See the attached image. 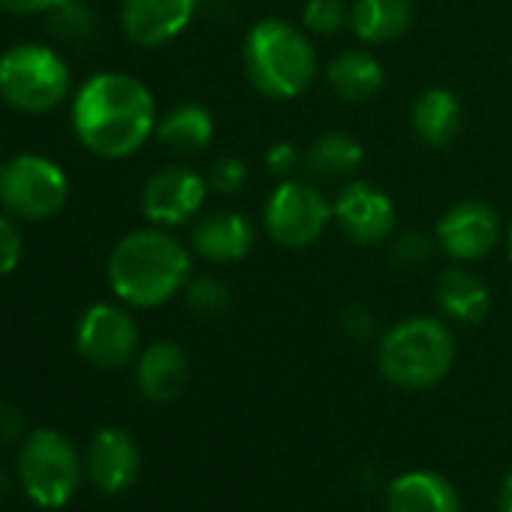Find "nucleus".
I'll list each match as a JSON object with an SVG mask.
<instances>
[{
  "label": "nucleus",
  "instance_id": "obj_1",
  "mask_svg": "<svg viewBox=\"0 0 512 512\" xmlns=\"http://www.w3.org/2000/svg\"><path fill=\"white\" fill-rule=\"evenodd\" d=\"M70 121L85 151L103 160H127L157 133L160 115L157 100L142 79L103 70L79 85Z\"/></svg>",
  "mask_w": 512,
  "mask_h": 512
},
{
  "label": "nucleus",
  "instance_id": "obj_2",
  "mask_svg": "<svg viewBox=\"0 0 512 512\" xmlns=\"http://www.w3.org/2000/svg\"><path fill=\"white\" fill-rule=\"evenodd\" d=\"M193 275V250L166 226H142L121 235L109 253L106 281L118 302L151 311L184 293Z\"/></svg>",
  "mask_w": 512,
  "mask_h": 512
},
{
  "label": "nucleus",
  "instance_id": "obj_3",
  "mask_svg": "<svg viewBox=\"0 0 512 512\" xmlns=\"http://www.w3.org/2000/svg\"><path fill=\"white\" fill-rule=\"evenodd\" d=\"M244 76L269 100L302 97L320 70L314 37L287 19H260L241 43Z\"/></svg>",
  "mask_w": 512,
  "mask_h": 512
},
{
  "label": "nucleus",
  "instance_id": "obj_4",
  "mask_svg": "<svg viewBox=\"0 0 512 512\" xmlns=\"http://www.w3.org/2000/svg\"><path fill=\"white\" fill-rule=\"evenodd\" d=\"M458 356L455 332L446 320L416 314L389 326L377 341L380 374L407 392H422L446 380Z\"/></svg>",
  "mask_w": 512,
  "mask_h": 512
},
{
  "label": "nucleus",
  "instance_id": "obj_5",
  "mask_svg": "<svg viewBox=\"0 0 512 512\" xmlns=\"http://www.w3.org/2000/svg\"><path fill=\"white\" fill-rule=\"evenodd\" d=\"M70 64L43 43H19L0 55V100L25 115H46L70 97Z\"/></svg>",
  "mask_w": 512,
  "mask_h": 512
},
{
  "label": "nucleus",
  "instance_id": "obj_6",
  "mask_svg": "<svg viewBox=\"0 0 512 512\" xmlns=\"http://www.w3.org/2000/svg\"><path fill=\"white\" fill-rule=\"evenodd\" d=\"M19 482L43 509H61L82 485V458L70 437L55 428H37L19 449Z\"/></svg>",
  "mask_w": 512,
  "mask_h": 512
},
{
  "label": "nucleus",
  "instance_id": "obj_7",
  "mask_svg": "<svg viewBox=\"0 0 512 512\" xmlns=\"http://www.w3.org/2000/svg\"><path fill=\"white\" fill-rule=\"evenodd\" d=\"M70 178L64 166L43 154H16L0 166V205L16 220L43 223L64 211Z\"/></svg>",
  "mask_w": 512,
  "mask_h": 512
},
{
  "label": "nucleus",
  "instance_id": "obj_8",
  "mask_svg": "<svg viewBox=\"0 0 512 512\" xmlns=\"http://www.w3.org/2000/svg\"><path fill=\"white\" fill-rule=\"evenodd\" d=\"M332 223V199L314 184V178H281L263 205V229L284 250L317 244Z\"/></svg>",
  "mask_w": 512,
  "mask_h": 512
},
{
  "label": "nucleus",
  "instance_id": "obj_9",
  "mask_svg": "<svg viewBox=\"0 0 512 512\" xmlns=\"http://www.w3.org/2000/svg\"><path fill=\"white\" fill-rule=\"evenodd\" d=\"M79 356L100 371H121L142 353V332L130 308L121 302H94L76 326Z\"/></svg>",
  "mask_w": 512,
  "mask_h": 512
},
{
  "label": "nucleus",
  "instance_id": "obj_10",
  "mask_svg": "<svg viewBox=\"0 0 512 512\" xmlns=\"http://www.w3.org/2000/svg\"><path fill=\"white\" fill-rule=\"evenodd\" d=\"M434 238L440 253H446L452 263H479L500 244L503 238V220L494 205L482 199H458L452 202L437 226Z\"/></svg>",
  "mask_w": 512,
  "mask_h": 512
},
{
  "label": "nucleus",
  "instance_id": "obj_11",
  "mask_svg": "<svg viewBox=\"0 0 512 512\" xmlns=\"http://www.w3.org/2000/svg\"><path fill=\"white\" fill-rule=\"evenodd\" d=\"M208 193L211 190H208V181L202 172H196L193 166H184V163H172V166L157 169L145 181L142 214L154 226L175 229L202 214Z\"/></svg>",
  "mask_w": 512,
  "mask_h": 512
},
{
  "label": "nucleus",
  "instance_id": "obj_12",
  "mask_svg": "<svg viewBox=\"0 0 512 512\" xmlns=\"http://www.w3.org/2000/svg\"><path fill=\"white\" fill-rule=\"evenodd\" d=\"M335 208V223L341 226V232L362 247H377L386 244L395 232V202L392 196L362 178H350L341 193L332 199Z\"/></svg>",
  "mask_w": 512,
  "mask_h": 512
},
{
  "label": "nucleus",
  "instance_id": "obj_13",
  "mask_svg": "<svg viewBox=\"0 0 512 512\" xmlns=\"http://www.w3.org/2000/svg\"><path fill=\"white\" fill-rule=\"evenodd\" d=\"M202 0H121V31L139 49L178 40L199 16Z\"/></svg>",
  "mask_w": 512,
  "mask_h": 512
},
{
  "label": "nucleus",
  "instance_id": "obj_14",
  "mask_svg": "<svg viewBox=\"0 0 512 512\" xmlns=\"http://www.w3.org/2000/svg\"><path fill=\"white\" fill-rule=\"evenodd\" d=\"M256 244V226L235 208H217L199 214L190 232V250L211 266H235L250 256Z\"/></svg>",
  "mask_w": 512,
  "mask_h": 512
},
{
  "label": "nucleus",
  "instance_id": "obj_15",
  "mask_svg": "<svg viewBox=\"0 0 512 512\" xmlns=\"http://www.w3.org/2000/svg\"><path fill=\"white\" fill-rule=\"evenodd\" d=\"M142 467L136 440L124 428H103L88 446V476L103 494L127 491Z\"/></svg>",
  "mask_w": 512,
  "mask_h": 512
},
{
  "label": "nucleus",
  "instance_id": "obj_16",
  "mask_svg": "<svg viewBox=\"0 0 512 512\" xmlns=\"http://www.w3.org/2000/svg\"><path fill=\"white\" fill-rule=\"evenodd\" d=\"M190 377V359L178 341L160 338L148 344L136 359V389L151 404L175 401Z\"/></svg>",
  "mask_w": 512,
  "mask_h": 512
},
{
  "label": "nucleus",
  "instance_id": "obj_17",
  "mask_svg": "<svg viewBox=\"0 0 512 512\" xmlns=\"http://www.w3.org/2000/svg\"><path fill=\"white\" fill-rule=\"evenodd\" d=\"M434 302L446 320L476 326L491 311V290L482 275H476L464 263H452L434 281Z\"/></svg>",
  "mask_w": 512,
  "mask_h": 512
},
{
  "label": "nucleus",
  "instance_id": "obj_18",
  "mask_svg": "<svg viewBox=\"0 0 512 512\" xmlns=\"http://www.w3.org/2000/svg\"><path fill=\"white\" fill-rule=\"evenodd\" d=\"M329 91L350 106L374 100L386 85V67L368 49H344L326 64Z\"/></svg>",
  "mask_w": 512,
  "mask_h": 512
},
{
  "label": "nucleus",
  "instance_id": "obj_19",
  "mask_svg": "<svg viewBox=\"0 0 512 512\" xmlns=\"http://www.w3.org/2000/svg\"><path fill=\"white\" fill-rule=\"evenodd\" d=\"M410 127L428 148H449L464 127V106L449 88H425L410 109Z\"/></svg>",
  "mask_w": 512,
  "mask_h": 512
},
{
  "label": "nucleus",
  "instance_id": "obj_20",
  "mask_svg": "<svg viewBox=\"0 0 512 512\" xmlns=\"http://www.w3.org/2000/svg\"><path fill=\"white\" fill-rule=\"evenodd\" d=\"M389 512H461L455 485L434 470H410L389 485Z\"/></svg>",
  "mask_w": 512,
  "mask_h": 512
},
{
  "label": "nucleus",
  "instance_id": "obj_21",
  "mask_svg": "<svg viewBox=\"0 0 512 512\" xmlns=\"http://www.w3.org/2000/svg\"><path fill=\"white\" fill-rule=\"evenodd\" d=\"M365 163V145L344 130H326L302 154V166L314 181H350Z\"/></svg>",
  "mask_w": 512,
  "mask_h": 512
},
{
  "label": "nucleus",
  "instance_id": "obj_22",
  "mask_svg": "<svg viewBox=\"0 0 512 512\" xmlns=\"http://www.w3.org/2000/svg\"><path fill=\"white\" fill-rule=\"evenodd\" d=\"M413 19V0H356L350 13V31L365 46H389L413 28Z\"/></svg>",
  "mask_w": 512,
  "mask_h": 512
},
{
  "label": "nucleus",
  "instance_id": "obj_23",
  "mask_svg": "<svg viewBox=\"0 0 512 512\" xmlns=\"http://www.w3.org/2000/svg\"><path fill=\"white\" fill-rule=\"evenodd\" d=\"M157 142L163 148H169L178 157H193L199 151H205L214 136H217V124L211 109H205L202 103H178L172 106L160 121H157Z\"/></svg>",
  "mask_w": 512,
  "mask_h": 512
},
{
  "label": "nucleus",
  "instance_id": "obj_24",
  "mask_svg": "<svg viewBox=\"0 0 512 512\" xmlns=\"http://www.w3.org/2000/svg\"><path fill=\"white\" fill-rule=\"evenodd\" d=\"M49 28L61 43L70 46H91L100 37V16L97 10L88 4V0H67L58 10H52L49 16Z\"/></svg>",
  "mask_w": 512,
  "mask_h": 512
},
{
  "label": "nucleus",
  "instance_id": "obj_25",
  "mask_svg": "<svg viewBox=\"0 0 512 512\" xmlns=\"http://www.w3.org/2000/svg\"><path fill=\"white\" fill-rule=\"evenodd\" d=\"M181 296H184L187 308L202 320H217L232 305V293H229L226 281L217 275H190Z\"/></svg>",
  "mask_w": 512,
  "mask_h": 512
},
{
  "label": "nucleus",
  "instance_id": "obj_26",
  "mask_svg": "<svg viewBox=\"0 0 512 512\" xmlns=\"http://www.w3.org/2000/svg\"><path fill=\"white\" fill-rule=\"evenodd\" d=\"M437 238L419 229H407L389 238V260L401 272H422L437 253Z\"/></svg>",
  "mask_w": 512,
  "mask_h": 512
},
{
  "label": "nucleus",
  "instance_id": "obj_27",
  "mask_svg": "<svg viewBox=\"0 0 512 512\" xmlns=\"http://www.w3.org/2000/svg\"><path fill=\"white\" fill-rule=\"evenodd\" d=\"M353 4L347 0H305L302 28L311 37H338L350 28Z\"/></svg>",
  "mask_w": 512,
  "mask_h": 512
},
{
  "label": "nucleus",
  "instance_id": "obj_28",
  "mask_svg": "<svg viewBox=\"0 0 512 512\" xmlns=\"http://www.w3.org/2000/svg\"><path fill=\"white\" fill-rule=\"evenodd\" d=\"M247 175H250L247 163H244L241 157H232V154H226V157H217V160L208 166V172H205V181H208V190H211V193H220V196H235V193H241V190H244V184H247Z\"/></svg>",
  "mask_w": 512,
  "mask_h": 512
},
{
  "label": "nucleus",
  "instance_id": "obj_29",
  "mask_svg": "<svg viewBox=\"0 0 512 512\" xmlns=\"http://www.w3.org/2000/svg\"><path fill=\"white\" fill-rule=\"evenodd\" d=\"M22 256H25V244H22L16 217L0 211V278L13 275L22 266Z\"/></svg>",
  "mask_w": 512,
  "mask_h": 512
},
{
  "label": "nucleus",
  "instance_id": "obj_30",
  "mask_svg": "<svg viewBox=\"0 0 512 512\" xmlns=\"http://www.w3.org/2000/svg\"><path fill=\"white\" fill-rule=\"evenodd\" d=\"M302 154H305V151H299V145L281 139V142H275V145L266 151V166H269V172H272L275 178H293L296 169L302 166Z\"/></svg>",
  "mask_w": 512,
  "mask_h": 512
},
{
  "label": "nucleus",
  "instance_id": "obj_31",
  "mask_svg": "<svg viewBox=\"0 0 512 512\" xmlns=\"http://www.w3.org/2000/svg\"><path fill=\"white\" fill-rule=\"evenodd\" d=\"M341 326H344V332H347L353 341H365V338H371V335H374L377 320H374V311H371V308H365V305H353V308H347V311H344Z\"/></svg>",
  "mask_w": 512,
  "mask_h": 512
},
{
  "label": "nucleus",
  "instance_id": "obj_32",
  "mask_svg": "<svg viewBox=\"0 0 512 512\" xmlns=\"http://www.w3.org/2000/svg\"><path fill=\"white\" fill-rule=\"evenodd\" d=\"M22 434H25V413L10 401H0V446L22 440Z\"/></svg>",
  "mask_w": 512,
  "mask_h": 512
},
{
  "label": "nucleus",
  "instance_id": "obj_33",
  "mask_svg": "<svg viewBox=\"0 0 512 512\" xmlns=\"http://www.w3.org/2000/svg\"><path fill=\"white\" fill-rule=\"evenodd\" d=\"M67 0H0V10L10 16H49Z\"/></svg>",
  "mask_w": 512,
  "mask_h": 512
},
{
  "label": "nucleus",
  "instance_id": "obj_34",
  "mask_svg": "<svg viewBox=\"0 0 512 512\" xmlns=\"http://www.w3.org/2000/svg\"><path fill=\"white\" fill-rule=\"evenodd\" d=\"M497 509L500 512H512V473L503 479L500 485V494H497Z\"/></svg>",
  "mask_w": 512,
  "mask_h": 512
},
{
  "label": "nucleus",
  "instance_id": "obj_35",
  "mask_svg": "<svg viewBox=\"0 0 512 512\" xmlns=\"http://www.w3.org/2000/svg\"><path fill=\"white\" fill-rule=\"evenodd\" d=\"M10 485H13V479H10V473L0 467V500H4L7 494H10Z\"/></svg>",
  "mask_w": 512,
  "mask_h": 512
},
{
  "label": "nucleus",
  "instance_id": "obj_36",
  "mask_svg": "<svg viewBox=\"0 0 512 512\" xmlns=\"http://www.w3.org/2000/svg\"><path fill=\"white\" fill-rule=\"evenodd\" d=\"M506 253H509V263H512V220H509V229H506Z\"/></svg>",
  "mask_w": 512,
  "mask_h": 512
},
{
  "label": "nucleus",
  "instance_id": "obj_37",
  "mask_svg": "<svg viewBox=\"0 0 512 512\" xmlns=\"http://www.w3.org/2000/svg\"><path fill=\"white\" fill-rule=\"evenodd\" d=\"M0 166H4V160H0Z\"/></svg>",
  "mask_w": 512,
  "mask_h": 512
}]
</instances>
